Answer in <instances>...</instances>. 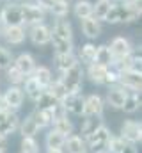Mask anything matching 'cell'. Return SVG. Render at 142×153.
<instances>
[{"label": "cell", "mask_w": 142, "mask_h": 153, "mask_svg": "<svg viewBox=\"0 0 142 153\" xmlns=\"http://www.w3.org/2000/svg\"><path fill=\"white\" fill-rule=\"evenodd\" d=\"M94 62H98V64H101V66L110 68V64H112V53H110L108 46H105V45L96 46V57H94Z\"/></svg>", "instance_id": "29"}, {"label": "cell", "mask_w": 142, "mask_h": 153, "mask_svg": "<svg viewBox=\"0 0 142 153\" xmlns=\"http://www.w3.org/2000/svg\"><path fill=\"white\" fill-rule=\"evenodd\" d=\"M106 71H108V68L98 64V62L89 64V78H91V82H94V84H105Z\"/></svg>", "instance_id": "19"}, {"label": "cell", "mask_w": 142, "mask_h": 153, "mask_svg": "<svg viewBox=\"0 0 142 153\" xmlns=\"http://www.w3.org/2000/svg\"><path fill=\"white\" fill-rule=\"evenodd\" d=\"M37 103V109H52L55 103H59L46 89H43V93H41V96H39V100L36 102Z\"/></svg>", "instance_id": "36"}, {"label": "cell", "mask_w": 142, "mask_h": 153, "mask_svg": "<svg viewBox=\"0 0 142 153\" xmlns=\"http://www.w3.org/2000/svg\"><path fill=\"white\" fill-rule=\"evenodd\" d=\"M48 153H62V150H48Z\"/></svg>", "instance_id": "47"}, {"label": "cell", "mask_w": 142, "mask_h": 153, "mask_svg": "<svg viewBox=\"0 0 142 153\" xmlns=\"http://www.w3.org/2000/svg\"><path fill=\"white\" fill-rule=\"evenodd\" d=\"M82 76H84V71H82V66L80 62H75L73 66H70L66 71H62V85L66 89V93L71 94V93H80V87H82Z\"/></svg>", "instance_id": "2"}, {"label": "cell", "mask_w": 142, "mask_h": 153, "mask_svg": "<svg viewBox=\"0 0 142 153\" xmlns=\"http://www.w3.org/2000/svg\"><path fill=\"white\" fill-rule=\"evenodd\" d=\"M110 7H112V2L110 0H98L96 4H92V16H94V20H105L106 13L110 11Z\"/></svg>", "instance_id": "28"}, {"label": "cell", "mask_w": 142, "mask_h": 153, "mask_svg": "<svg viewBox=\"0 0 142 153\" xmlns=\"http://www.w3.org/2000/svg\"><path fill=\"white\" fill-rule=\"evenodd\" d=\"M84 153H85V152H84Z\"/></svg>", "instance_id": "49"}, {"label": "cell", "mask_w": 142, "mask_h": 153, "mask_svg": "<svg viewBox=\"0 0 142 153\" xmlns=\"http://www.w3.org/2000/svg\"><path fill=\"white\" fill-rule=\"evenodd\" d=\"M55 59H57V64H59V70H61V71H66L70 66H73V64L76 62L73 52H71V53H62V55H55Z\"/></svg>", "instance_id": "37"}, {"label": "cell", "mask_w": 142, "mask_h": 153, "mask_svg": "<svg viewBox=\"0 0 142 153\" xmlns=\"http://www.w3.org/2000/svg\"><path fill=\"white\" fill-rule=\"evenodd\" d=\"M53 41V48H55V55H62V53H71L73 52V41L70 39H62V38H57L52 34V39Z\"/></svg>", "instance_id": "24"}, {"label": "cell", "mask_w": 142, "mask_h": 153, "mask_svg": "<svg viewBox=\"0 0 142 153\" xmlns=\"http://www.w3.org/2000/svg\"><path fill=\"white\" fill-rule=\"evenodd\" d=\"M101 116H85V119H84V123H82V126H80V134L84 135V137H87V135H91L94 130H98L100 126H101V119H100Z\"/></svg>", "instance_id": "20"}, {"label": "cell", "mask_w": 142, "mask_h": 153, "mask_svg": "<svg viewBox=\"0 0 142 153\" xmlns=\"http://www.w3.org/2000/svg\"><path fill=\"white\" fill-rule=\"evenodd\" d=\"M68 2H70V0H68Z\"/></svg>", "instance_id": "48"}, {"label": "cell", "mask_w": 142, "mask_h": 153, "mask_svg": "<svg viewBox=\"0 0 142 153\" xmlns=\"http://www.w3.org/2000/svg\"><path fill=\"white\" fill-rule=\"evenodd\" d=\"M30 39H32L34 45L43 46V45L50 43V39H52V30H50L46 25H43V23L32 25V29H30Z\"/></svg>", "instance_id": "10"}, {"label": "cell", "mask_w": 142, "mask_h": 153, "mask_svg": "<svg viewBox=\"0 0 142 153\" xmlns=\"http://www.w3.org/2000/svg\"><path fill=\"white\" fill-rule=\"evenodd\" d=\"M64 143H66V135L59 134L57 130H52L46 135V146H48V150H62Z\"/></svg>", "instance_id": "21"}, {"label": "cell", "mask_w": 142, "mask_h": 153, "mask_svg": "<svg viewBox=\"0 0 142 153\" xmlns=\"http://www.w3.org/2000/svg\"><path fill=\"white\" fill-rule=\"evenodd\" d=\"M0 22H2L4 27L23 25V16H21V7H20V4H7V5L2 9Z\"/></svg>", "instance_id": "5"}, {"label": "cell", "mask_w": 142, "mask_h": 153, "mask_svg": "<svg viewBox=\"0 0 142 153\" xmlns=\"http://www.w3.org/2000/svg\"><path fill=\"white\" fill-rule=\"evenodd\" d=\"M124 146V141L121 137H114L110 135L108 141H106V153H119Z\"/></svg>", "instance_id": "39"}, {"label": "cell", "mask_w": 142, "mask_h": 153, "mask_svg": "<svg viewBox=\"0 0 142 153\" xmlns=\"http://www.w3.org/2000/svg\"><path fill=\"white\" fill-rule=\"evenodd\" d=\"M75 16L80 18V20H85V18H91L92 16V4L89 0H78L75 4Z\"/></svg>", "instance_id": "22"}, {"label": "cell", "mask_w": 142, "mask_h": 153, "mask_svg": "<svg viewBox=\"0 0 142 153\" xmlns=\"http://www.w3.org/2000/svg\"><path fill=\"white\" fill-rule=\"evenodd\" d=\"M141 18V4H119L110 7V11L106 13L105 22L108 23H128V22H135Z\"/></svg>", "instance_id": "1"}, {"label": "cell", "mask_w": 142, "mask_h": 153, "mask_svg": "<svg viewBox=\"0 0 142 153\" xmlns=\"http://www.w3.org/2000/svg\"><path fill=\"white\" fill-rule=\"evenodd\" d=\"M108 137H110V130L101 125L98 130H94L91 135H87L85 141H87L89 148L94 153H106V141H108Z\"/></svg>", "instance_id": "4"}, {"label": "cell", "mask_w": 142, "mask_h": 153, "mask_svg": "<svg viewBox=\"0 0 142 153\" xmlns=\"http://www.w3.org/2000/svg\"><path fill=\"white\" fill-rule=\"evenodd\" d=\"M117 84H121V89H130V91H133L135 94H137V93L141 94L142 73L139 70H124V71H119Z\"/></svg>", "instance_id": "3"}, {"label": "cell", "mask_w": 142, "mask_h": 153, "mask_svg": "<svg viewBox=\"0 0 142 153\" xmlns=\"http://www.w3.org/2000/svg\"><path fill=\"white\" fill-rule=\"evenodd\" d=\"M80 22H82V30H84V34L89 39H94L101 34V25H100V22L94 20L92 16H91V18H85V20H80Z\"/></svg>", "instance_id": "15"}, {"label": "cell", "mask_w": 142, "mask_h": 153, "mask_svg": "<svg viewBox=\"0 0 142 153\" xmlns=\"http://www.w3.org/2000/svg\"><path fill=\"white\" fill-rule=\"evenodd\" d=\"M21 153H39V148H37V143H36L34 137H23Z\"/></svg>", "instance_id": "40"}, {"label": "cell", "mask_w": 142, "mask_h": 153, "mask_svg": "<svg viewBox=\"0 0 142 153\" xmlns=\"http://www.w3.org/2000/svg\"><path fill=\"white\" fill-rule=\"evenodd\" d=\"M52 34H53V36H57V38H62V39H70V41H73V29H71L70 22H68V20H62V18H59V20L55 22Z\"/></svg>", "instance_id": "18"}, {"label": "cell", "mask_w": 142, "mask_h": 153, "mask_svg": "<svg viewBox=\"0 0 142 153\" xmlns=\"http://www.w3.org/2000/svg\"><path fill=\"white\" fill-rule=\"evenodd\" d=\"M139 109H141V96H137L135 93L133 94H126L124 103H123V111L128 112V114H133Z\"/></svg>", "instance_id": "31"}, {"label": "cell", "mask_w": 142, "mask_h": 153, "mask_svg": "<svg viewBox=\"0 0 142 153\" xmlns=\"http://www.w3.org/2000/svg\"><path fill=\"white\" fill-rule=\"evenodd\" d=\"M23 82H25V91H27V94L30 96V100L36 103V102L39 100V96H41V93H43V87L36 82L34 76H29V78L23 80Z\"/></svg>", "instance_id": "27"}, {"label": "cell", "mask_w": 142, "mask_h": 153, "mask_svg": "<svg viewBox=\"0 0 142 153\" xmlns=\"http://www.w3.org/2000/svg\"><path fill=\"white\" fill-rule=\"evenodd\" d=\"M4 34L7 43L11 45H21L25 41V29L21 25H16V27H5L4 29Z\"/></svg>", "instance_id": "16"}, {"label": "cell", "mask_w": 142, "mask_h": 153, "mask_svg": "<svg viewBox=\"0 0 142 153\" xmlns=\"http://www.w3.org/2000/svg\"><path fill=\"white\" fill-rule=\"evenodd\" d=\"M66 152L68 153H84L85 152V144H84V139L78 137V135H70L66 137Z\"/></svg>", "instance_id": "23"}, {"label": "cell", "mask_w": 142, "mask_h": 153, "mask_svg": "<svg viewBox=\"0 0 142 153\" xmlns=\"http://www.w3.org/2000/svg\"><path fill=\"white\" fill-rule=\"evenodd\" d=\"M7 78H9V82L11 84H14V85H18V84H21L23 80H25V75L14 66V64H11L9 68H7Z\"/></svg>", "instance_id": "38"}, {"label": "cell", "mask_w": 142, "mask_h": 153, "mask_svg": "<svg viewBox=\"0 0 142 153\" xmlns=\"http://www.w3.org/2000/svg\"><path fill=\"white\" fill-rule=\"evenodd\" d=\"M84 116H101L103 114V100L98 94H91L84 98Z\"/></svg>", "instance_id": "9"}, {"label": "cell", "mask_w": 142, "mask_h": 153, "mask_svg": "<svg viewBox=\"0 0 142 153\" xmlns=\"http://www.w3.org/2000/svg\"><path fill=\"white\" fill-rule=\"evenodd\" d=\"M32 116H34V119H36V123H37L39 128H44V126H48V125L53 123L52 109H37Z\"/></svg>", "instance_id": "26"}, {"label": "cell", "mask_w": 142, "mask_h": 153, "mask_svg": "<svg viewBox=\"0 0 142 153\" xmlns=\"http://www.w3.org/2000/svg\"><path fill=\"white\" fill-rule=\"evenodd\" d=\"M46 91H48V93L57 100V102H62V100H64V96L68 94V93H66V89H64V85H62V82H61V78H59V80H55V82L52 80V84L46 87Z\"/></svg>", "instance_id": "33"}, {"label": "cell", "mask_w": 142, "mask_h": 153, "mask_svg": "<svg viewBox=\"0 0 142 153\" xmlns=\"http://www.w3.org/2000/svg\"><path fill=\"white\" fill-rule=\"evenodd\" d=\"M7 111H9V107L4 102V96H0V112H7Z\"/></svg>", "instance_id": "44"}, {"label": "cell", "mask_w": 142, "mask_h": 153, "mask_svg": "<svg viewBox=\"0 0 142 153\" xmlns=\"http://www.w3.org/2000/svg\"><path fill=\"white\" fill-rule=\"evenodd\" d=\"M110 53H112V61L114 59H121V57H126L132 53V45L130 41L124 38H114L110 46H108Z\"/></svg>", "instance_id": "8"}, {"label": "cell", "mask_w": 142, "mask_h": 153, "mask_svg": "<svg viewBox=\"0 0 142 153\" xmlns=\"http://www.w3.org/2000/svg\"><path fill=\"white\" fill-rule=\"evenodd\" d=\"M126 94L128 93L124 89H121V87H110L108 93H106V100H108V103L114 109H123V103H124Z\"/></svg>", "instance_id": "17"}, {"label": "cell", "mask_w": 142, "mask_h": 153, "mask_svg": "<svg viewBox=\"0 0 142 153\" xmlns=\"http://www.w3.org/2000/svg\"><path fill=\"white\" fill-rule=\"evenodd\" d=\"M53 130H57L59 134H62V135H66V137L71 135V132H73V125H71V121L68 119V116L55 119V121H53Z\"/></svg>", "instance_id": "34"}, {"label": "cell", "mask_w": 142, "mask_h": 153, "mask_svg": "<svg viewBox=\"0 0 142 153\" xmlns=\"http://www.w3.org/2000/svg\"><path fill=\"white\" fill-rule=\"evenodd\" d=\"M16 128H18V116L13 114L11 111H9V112H5L4 117L0 119V134L7 137V135H9V134H13Z\"/></svg>", "instance_id": "14"}, {"label": "cell", "mask_w": 142, "mask_h": 153, "mask_svg": "<svg viewBox=\"0 0 142 153\" xmlns=\"http://www.w3.org/2000/svg\"><path fill=\"white\" fill-rule=\"evenodd\" d=\"M20 132H21V135H23V137H34L36 134L39 132V126H37V123H36L34 116H29V117L21 123Z\"/></svg>", "instance_id": "30"}, {"label": "cell", "mask_w": 142, "mask_h": 153, "mask_svg": "<svg viewBox=\"0 0 142 153\" xmlns=\"http://www.w3.org/2000/svg\"><path fill=\"white\" fill-rule=\"evenodd\" d=\"M13 62V55L7 48H2L0 46V70H7Z\"/></svg>", "instance_id": "41"}, {"label": "cell", "mask_w": 142, "mask_h": 153, "mask_svg": "<svg viewBox=\"0 0 142 153\" xmlns=\"http://www.w3.org/2000/svg\"><path fill=\"white\" fill-rule=\"evenodd\" d=\"M21 7V16H23V23L29 25H37L44 20V9L39 7L37 4H20Z\"/></svg>", "instance_id": "7"}, {"label": "cell", "mask_w": 142, "mask_h": 153, "mask_svg": "<svg viewBox=\"0 0 142 153\" xmlns=\"http://www.w3.org/2000/svg\"><path fill=\"white\" fill-rule=\"evenodd\" d=\"M50 11H52L57 18H64V16L70 13V4H68V0H53Z\"/></svg>", "instance_id": "35"}, {"label": "cell", "mask_w": 142, "mask_h": 153, "mask_svg": "<svg viewBox=\"0 0 142 153\" xmlns=\"http://www.w3.org/2000/svg\"><path fill=\"white\" fill-rule=\"evenodd\" d=\"M14 66L23 73L25 76L32 75L36 70V61L32 55H29V53H21V55H18V59L14 61Z\"/></svg>", "instance_id": "13"}, {"label": "cell", "mask_w": 142, "mask_h": 153, "mask_svg": "<svg viewBox=\"0 0 142 153\" xmlns=\"http://www.w3.org/2000/svg\"><path fill=\"white\" fill-rule=\"evenodd\" d=\"M119 153H139V152H137V146H135V144H132V143H124L123 150H121Z\"/></svg>", "instance_id": "42"}, {"label": "cell", "mask_w": 142, "mask_h": 153, "mask_svg": "<svg viewBox=\"0 0 142 153\" xmlns=\"http://www.w3.org/2000/svg\"><path fill=\"white\" fill-rule=\"evenodd\" d=\"M4 102L9 107V111L11 109H20L21 103H23V91L18 85H11L4 94Z\"/></svg>", "instance_id": "11"}, {"label": "cell", "mask_w": 142, "mask_h": 153, "mask_svg": "<svg viewBox=\"0 0 142 153\" xmlns=\"http://www.w3.org/2000/svg\"><path fill=\"white\" fill-rule=\"evenodd\" d=\"M34 78L43 89H46V87L52 84V80H53V78H52V71H50L48 68H44V66L36 68L34 70Z\"/></svg>", "instance_id": "25"}, {"label": "cell", "mask_w": 142, "mask_h": 153, "mask_svg": "<svg viewBox=\"0 0 142 153\" xmlns=\"http://www.w3.org/2000/svg\"><path fill=\"white\" fill-rule=\"evenodd\" d=\"M52 4H53V0H37V5L43 7V9H50Z\"/></svg>", "instance_id": "43"}, {"label": "cell", "mask_w": 142, "mask_h": 153, "mask_svg": "<svg viewBox=\"0 0 142 153\" xmlns=\"http://www.w3.org/2000/svg\"><path fill=\"white\" fill-rule=\"evenodd\" d=\"M121 139L126 143H141L142 139V125L141 121H133V119H126L121 125Z\"/></svg>", "instance_id": "6"}, {"label": "cell", "mask_w": 142, "mask_h": 153, "mask_svg": "<svg viewBox=\"0 0 142 153\" xmlns=\"http://www.w3.org/2000/svg\"><path fill=\"white\" fill-rule=\"evenodd\" d=\"M94 57H96V46L94 45H91V43H87V45H84L82 48H80V61L84 62V64H92L94 62Z\"/></svg>", "instance_id": "32"}, {"label": "cell", "mask_w": 142, "mask_h": 153, "mask_svg": "<svg viewBox=\"0 0 142 153\" xmlns=\"http://www.w3.org/2000/svg\"><path fill=\"white\" fill-rule=\"evenodd\" d=\"M5 139H7V137L0 134V152H4V148H5Z\"/></svg>", "instance_id": "45"}, {"label": "cell", "mask_w": 142, "mask_h": 153, "mask_svg": "<svg viewBox=\"0 0 142 153\" xmlns=\"http://www.w3.org/2000/svg\"><path fill=\"white\" fill-rule=\"evenodd\" d=\"M62 105L66 107V111H70L76 116H82V111H84V96L80 93H71V94H66L64 100H62Z\"/></svg>", "instance_id": "12"}, {"label": "cell", "mask_w": 142, "mask_h": 153, "mask_svg": "<svg viewBox=\"0 0 142 153\" xmlns=\"http://www.w3.org/2000/svg\"><path fill=\"white\" fill-rule=\"evenodd\" d=\"M124 4H141V0H124Z\"/></svg>", "instance_id": "46"}]
</instances>
